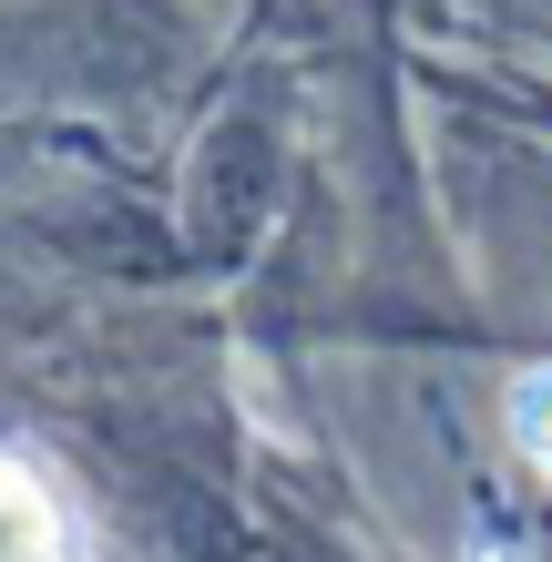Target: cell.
Returning <instances> with one entry per match:
<instances>
[{
	"mask_svg": "<svg viewBox=\"0 0 552 562\" xmlns=\"http://www.w3.org/2000/svg\"><path fill=\"white\" fill-rule=\"evenodd\" d=\"M0 562H72L61 502L21 471V460H0Z\"/></svg>",
	"mask_w": 552,
	"mask_h": 562,
	"instance_id": "6da1fadb",
	"label": "cell"
},
{
	"mask_svg": "<svg viewBox=\"0 0 552 562\" xmlns=\"http://www.w3.org/2000/svg\"><path fill=\"white\" fill-rule=\"evenodd\" d=\"M511 429H522V450H532V460H552V369L511 389Z\"/></svg>",
	"mask_w": 552,
	"mask_h": 562,
	"instance_id": "7a4b0ae2",
	"label": "cell"
}]
</instances>
